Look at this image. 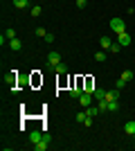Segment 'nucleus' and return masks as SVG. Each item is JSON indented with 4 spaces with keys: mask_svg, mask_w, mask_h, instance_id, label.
Wrapping results in <instances>:
<instances>
[{
    "mask_svg": "<svg viewBox=\"0 0 135 151\" xmlns=\"http://www.w3.org/2000/svg\"><path fill=\"white\" fill-rule=\"evenodd\" d=\"M110 29L115 32V34L126 32V23H124V18H110Z\"/></svg>",
    "mask_w": 135,
    "mask_h": 151,
    "instance_id": "obj_1",
    "label": "nucleus"
},
{
    "mask_svg": "<svg viewBox=\"0 0 135 151\" xmlns=\"http://www.w3.org/2000/svg\"><path fill=\"white\" fill-rule=\"evenodd\" d=\"M59 63H61V54H59V52H50V54H47V68L54 70Z\"/></svg>",
    "mask_w": 135,
    "mask_h": 151,
    "instance_id": "obj_2",
    "label": "nucleus"
},
{
    "mask_svg": "<svg viewBox=\"0 0 135 151\" xmlns=\"http://www.w3.org/2000/svg\"><path fill=\"white\" fill-rule=\"evenodd\" d=\"M117 38H119V45H122V47H129V45H131V34H129V32L117 34Z\"/></svg>",
    "mask_w": 135,
    "mask_h": 151,
    "instance_id": "obj_3",
    "label": "nucleus"
},
{
    "mask_svg": "<svg viewBox=\"0 0 135 151\" xmlns=\"http://www.w3.org/2000/svg\"><path fill=\"white\" fill-rule=\"evenodd\" d=\"M79 104H81L84 108H88L90 104H92V95H90V93H84L81 97H79Z\"/></svg>",
    "mask_w": 135,
    "mask_h": 151,
    "instance_id": "obj_4",
    "label": "nucleus"
},
{
    "mask_svg": "<svg viewBox=\"0 0 135 151\" xmlns=\"http://www.w3.org/2000/svg\"><path fill=\"white\" fill-rule=\"evenodd\" d=\"M29 140H32V145H39L41 140H45V133H41V131H32V133H29Z\"/></svg>",
    "mask_w": 135,
    "mask_h": 151,
    "instance_id": "obj_5",
    "label": "nucleus"
},
{
    "mask_svg": "<svg viewBox=\"0 0 135 151\" xmlns=\"http://www.w3.org/2000/svg\"><path fill=\"white\" fill-rule=\"evenodd\" d=\"M16 81H18V75H16V70H14L11 75L7 77V86H11V90H14V93L18 90V88H16Z\"/></svg>",
    "mask_w": 135,
    "mask_h": 151,
    "instance_id": "obj_6",
    "label": "nucleus"
},
{
    "mask_svg": "<svg viewBox=\"0 0 135 151\" xmlns=\"http://www.w3.org/2000/svg\"><path fill=\"white\" fill-rule=\"evenodd\" d=\"M99 45H101V50H110V45H113L110 36H101V38H99Z\"/></svg>",
    "mask_w": 135,
    "mask_h": 151,
    "instance_id": "obj_7",
    "label": "nucleus"
},
{
    "mask_svg": "<svg viewBox=\"0 0 135 151\" xmlns=\"http://www.w3.org/2000/svg\"><path fill=\"white\" fill-rule=\"evenodd\" d=\"M9 47H11L14 52L23 50V43H20V38H11V41H9Z\"/></svg>",
    "mask_w": 135,
    "mask_h": 151,
    "instance_id": "obj_8",
    "label": "nucleus"
},
{
    "mask_svg": "<svg viewBox=\"0 0 135 151\" xmlns=\"http://www.w3.org/2000/svg\"><path fill=\"white\" fill-rule=\"evenodd\" d=\"M86 113H88L90 117H97V115L101 113V111H99V106H95V104H90V106L86 108Z\"/></svg>",
    "mask_w": 135,
    "mask_h": 151,
    "instance_id": "obj_9",
    "label": "nucleus"
},
{
    "mask_svg": "<svg viewBox=\"0 0 135 151\" xmlns=\"http://www.w3.org/2000/svg\"><path fill=\"white\" fill-rule=\"evenodd\" d=\"M119 99V90H106V101H115Z\"/></svg>",
    "mask_w": 135,
    "mask_h": 151,
    "instance_id": "obj_10",
    "label": "nucleus"
},
{
    "mask_svg": "<svg viewBox=\"0 0 135 151\" xmlns=\"http://www.w3.org/2000/svg\"><path fill=\"white\" fill-rule=\"evenodd\" d=\"M81 95H84V88H81V86H74V88L70 90V97H72V99H79Z\"/></svg>",
    "mask_w": 135,
    "mask_h": 151,
    "instance_id": "obj_11",
    "label": "nucleus"
},
{
    "mask_svg": "<svg viewBox=\"0 0 135 151\" xmlns=\"http://www.w3.org/2000/svg\"><path fill=\"white\" fill-rule=\"evenodd\" d=\"M29 2H32V0H14V7H16V9H27Z\"/></svg>",
    "mask_w": 135,
    "mask_h": 151,
    "instance_id": "obj_12",
    "label": "nucleus"
},
{
    "mask_svg": "<svg viewBox=\"0 0 135 151\" xmlns=\"http://www.w3.org/2000/svg\"><path fill=\"white\" fill-rule=\"evenodd\" d=\"M92 97H95L97 101H101V99H106V90H101V88H95V93H92Z\"/></svg>",
    "mask_w": 135,
    "mask_h": 151,
    "instance_id": "obj_13",
    "label": "nucleus"
},
{
    "mask_svg": "<svg viewBox=\"0 0 135 151\" xmlns=\"http://www.w3.org/2000/svg\"><path fill=\"white\" fill-rule=\"evenodd\" d=\"M124 131H126V135H133V133H135V122H126Z\"/></svg>",
    "mask_w": 135,
    "mask_h": 151,
    "instance_id": "obj_14",
    "label": "nucleus"
},
{
    "mask_svg": "<svg viewBox=\"0 0 135 151\" xmlns=\"http://www.w3.org/2000/svg\"><path fill=\"white\" fill-rule=\"evenodd\" d=\"M95 61H99V63H104V61H106V50L95 52Z\"/></svg>",
    "mask_w": 135,
    "mask_h": 151,
    "instance_id": "obj_15",
    "label": "nucleus"
},
{
    "mask_svg": "<svg viewBox=\"0 0 135 151\" xmlns=\"http://www.w3.org/2000/svg\"><path fill=\"white\" fill-rule=\"evenodd\" d=\"M86 120H88V113H86V111L77 113V124H86Z\"/></svg>",
    "mask_w": 135,
    "mask_h": 151,
    "instance_id": "obj_16",
    "label": "nucleus"
},
{
    "mask_svg": "<svg viewBox=\"0 0 135 151\" xmlns=\"http://www.w3.org/2000/svg\"><path fill=\"white\" fill-rule=\"evenodd\" d=\"M34 149H36V151H45V149H47V140H41L39 145H34Z\"/></svg>",
    "mask_w": 135,
    "mask_h": 151,
    "instance_id": "obj_17",
    "label": "nucleus"
},
{
    "mask_svg": "<svg viewBox=\"0 0 135 151\" xmlns=\"http://www.w3.org/2000/svg\"><path fill=\"white\" fill-rule=\"evenodd\" d=\"M54 72H59V75H65V72H68V68H65V63H59L56 68H54Z\"/></svg>",
    "mask_w": 135,
    "mask_h": 151,
    "instance_id": "obj_18",
    "label": "nucleus"
},
{
    "mask_svg": "<svg viewBox=\"0 0 135 151\" xmlns=\"http://www.w3.org/2000/svg\"><path fill=\"white\" fill-rule=\"evenodd\" d=\"M108 111H113V113H115V111H119V101H108Z\"/></svg>",
    "mask_w": 135,
    "mask_h": 151,
    "instance_id": "obj_19",
    "label": "nucleus"
},
{
    "mask_svg": "<svg viewBox=\"0 0 135 151\" xmlns=\"http://www.w3.org/2000/svg\"><path fill=\"white\" fill-rule=\"evenodd\" d=\"M41 12H43V9H41V5H34L32 9H29V14H32V16H41Z\"/></svg>",
    "mask_w": 135,
    "mask_h": 151,
    "instance_id": "obj_20",
    "label": "nucleus"
},
{
    "mask_svg": "<svg viewBox=\"0 0 135 151\" xmlns=\"http://www.w3.org/2000/svg\"><path fill=\"white\" fill-rule=\"evenodd\" d=\"M122 79H124V81H131V79H133V72H131V70H124V72H122Z\"/></svg>",
    "mask_w": 135,
    "mask_h": 151,
    "instance_id": "obj_21",
    "label": "nucleus"
},
{
    "mask_svg": "<svg viewBox=\"0 0 135 151\" xmlns=\"http://www.w3.org/2000/svg\"><path fill=\"white\" fill-rule=\"evenodd\" d=\"M126 83H129V81H124L122 77H119V79H117V83H115V88H117V90H122V88H126Z\"/></svg>",
    "mask_w": 135,
    "mask_h": 151,
    "instance_id": "obj_22",
    "label": "nucleus"
},
{
    "mask_svg": "<svg viewBox=\"0 0 135 151\" xmlns=\"http://www.w3.org/2000/svg\"><path fill=\"white\" fill-rule=\"evenodd\" d=\"M5 36L9 38V41H11V38H16V29H11V27H9V29L5 32Z\"/></svg>",
    "mask_w": 135,
    "mask_h": 151,
    "instance_id": "obj_23",
    "label": "nucleus"
},
{
    "mask_svg": "<svg viewBox=\"0 0 135 151\" xmlns=\"http://www.w3.org/2000/svg\"><path fill=\"white\" fill-rule=\"evenodd\" d=\"M119 50H122V45H119V43H113V45H110V52H113V54H117Z\"/></svg>",
    "mask_w": 135,
    "mask_h": 151,
    "instance_id": "obj_24",
    "label": "nucleus"
},
{
    "mask_svg": "<svg viewBox=\"0 0 135 151\" xmlns=\"http://www.w3.org/2000/svg\"><path fill=\"white\" fill-rule=\"evenodd\" d=\"M54 38H56V36H54L52 32H47V36H45V43H54Z\"/></svg>",
    "mask_w": 135,
    "mask_h": 151,
    "instance_id": "obj_25",
    "label": "nucleus"
},
{
    "mask_svg": "<svg viewBox=\"0 0 135 151\" xmlns=\"http://www.w3.org/2000/svg\"><path fill=\"white\" fill-rule=\"evenodd\" d=\"M36 36H41V38H45V36H47V32H45V29H43V27H39V29H36Z\"/></svg>",
    "mask_w": 135,
    "mask_h": 151,
    "instance_id": "obj_26",
    "label": "nucleus"
},
{
    "mask_svg": "<svg viewBox=\"0 0 135 151\" xmlns=\"http://www.w3.org/2000/svg\"><path fill=\"white\" fill-rule=\"evenodd\" d=\"M86 7V0H77V9H84Z\"/></svg>",
    "mask_w": 135,
    "mask_h": 151,
    "instance_id": "obj_27",
    "label": "nucleus"
},
{
    "mask_svg": "<svg viewBox=\"0 0 135 151\" xmlns=\"http://www.w3.org/2000/svg\"><path fill=\"white\" fill-rule=\"evenodd\" d=\"M131 12H133V14H135V7H133V9H131Z\"/></svg>",
    "mask_w": 135,
    "mask_h": 151,
    "instance_id": "obj_28",
    "label": "nucleus"
},
{
    "mask_svg": "<svg viewBox=\"0 0 135 151\" xmlns=\"http://www.w3.org/2000/svg\"><path fill=\"white\" fill-rule=\"evenodd\" d=\"M131 138H133V140H135V133H133V135H131Z\"/></svg>",
    "mask_w": 135,
    "mask_h": 151,
    "instance_id": "obj_29",
    "label": "nucleus"
}]
</instances>
